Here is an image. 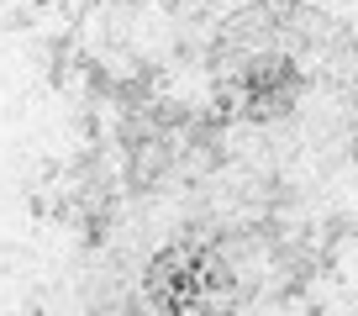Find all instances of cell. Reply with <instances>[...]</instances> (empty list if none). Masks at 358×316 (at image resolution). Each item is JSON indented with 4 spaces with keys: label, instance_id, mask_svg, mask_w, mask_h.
<instances>
[{
    "label": "cell",
    "instance_id": "6da1fadb",
    "mask_svg": "<svg viewBox=\"0 0 358 316\" xmlns=\"http://www.w3.org/2000/svg\"><path fill=\"white\" fill-rule=\"evenodd\" d=\"M358 85V43L301 0H253L222 16L211 43V101L232 127H285L316 90Z\"/></svg>",
    "mask_w": 358,
    "mask_h": 316
},
{
    "label": "cell",
    "instance_id": "7a4b0ae2",
    "mask_svg": "<svg viewBox=\"0 0 358 316\" xmlns=\"http://www.w3.org/2000/svg\"><path fill=\"white\" fill-rule=\"evenodd\" d=\"M164 11L174 16V22H211V16H227L237 11L232 0H164Z\"/></svg>",
    "mask_w": 358,
    "mask_h": 316
},
{
    "label": "cell",
    "instance_id": "3957f363",
    "mask_svg": "<svg viewBox=\"0 0 358 316\" xmlns=\"http://www.w3.org/2000/svg\"><path fill=\"white\" fill-rule=\"evenodd\" d=\"M348 137H353V169H358V95H353V111H348Z\"/></svg>",
    "mask_w": 358,
    "mask_h": 316
}]
</instances>
